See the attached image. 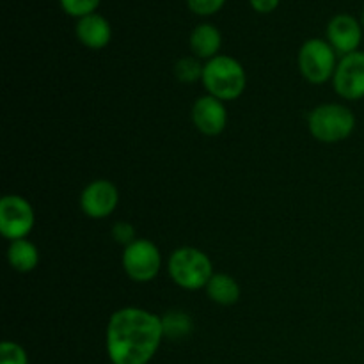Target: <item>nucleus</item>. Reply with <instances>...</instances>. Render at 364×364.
Segmentation results:
<instances>
[{
  "label": "nucleus",
  "instance_id": "obj_1",
  "mask_svg": "<svg viewBox=\"0 0 364 364\" xmlns=\"http://www.w3.org/2000/svg\"><path fill=\"white\" fill-rule=\"evenodd\" d=\"M162 338V318L141 308H123L107 326V352L112 364H148Z\"/></svg>",
  "mask_w": 364,
  "mask_h": 364
},
{
  "label": "nucleus",
  "instance_id": "obj_2",
  "mask_svg": "<svg viewBox=\"0 0 364 364\" xmlns=\"http://www.w3.org/2000/svg\"><path fill=\"white\" fill-rule=\"evenodd\" d=\"M203 84L215 98L237 100L245 89L244 66L230 55H217L205 64Z\"/></svg>",
  "mask_w": 364,
  "mask_h": 364
},
{
  "label": "nucleus",
  "instance_id": "obj_3",
  "mask_svg": "<svg viewBox=\"0 0 364 364\" xmlns=\"http://www.w3.org/2000/svg\"><path fill=\"white\" fill-rule=\"evenodd\" d=\"M169 274L178 287L185 290L206 288L213 277L212 262L196 247H181L171 255Z\"/></svg>",
  "mask_w": 364,
  "mask_h": 364
},
{
  "label": "nucleus",
  "instance_id": "obj_4",
  "mask_svg": "<svg viewBox=\"0 0 364 364\" xmlns=\"http://www.w3.org/2000/svg\"><path fill=\"white\" fill-rule=\"evenodd\" d=\"M309 132L320 142H340L350 137L355 128V117L350 109L338 103L320 105L309 114Z\"/></svg>",
  "mask_w": 364,
  "mask_h": 364
},
{
  "label": "nucleus",
  "instance_id": "obj_5",
  "mask_svg": "<svg viewBox=\"0 0 364 364\" xmlns=\"http://www.w3.org/2000/svg\"><path fill=\"white\" fill-rule=\"evenodd\" d=\"M336 50L320 38L308 39L299 50V70L311 84H323L336 71Z\"/></svg>",
  "mask_w": 364,
  "mask_h": 364
},
{
  "label": "nucleus",
  "instance_id": "obj_6",
  "mask_svg": "<svg viewBox=\"0 0 364 364\" xmlns=\"http://www.w3.org/2000/svg\"><path fill=\"white\" fill-rule=\"evenodd\" d=\"M160 263H162L160 251L151 240L141 238L124 247L123 269L128 277L137 283H148L155 279L160 270Z\"/></svg>",
  "mask_w": 364,
  "mask_h": 364
},
{
  "label": "nucleus",
  "instance_id": "obj_7",
  "mask_svg": "<svg viewBox=\"0 0 364 364\" xmlns=\"http://www.w3.org/2000/svg\"><path fill=\"white\" fill-rule=\"evenodd\" d=\"M34 210L21 196H6L0 201V231L9 240H20L32 231Z\"/></svg>",
  "mask_w": 364,
  "mask_h": 364
},
{
  "label": "nucleus",
  "instance_id": "obj_8",
  "mask_svg": "<svg viewBox=\"0 0 364 364\" xmlns=\"http://www.w3.org/2000/svg\"><path fill=\"white\" fill-rule=\"evenodd\" d=\"M334 89L345 100L364 98V52L343 55L334 71Z\"/></svg>",
  "mask_w": 364,
  "mask_h": 364
},
{
  "label": "nucleus",
  "instance_id": "obj_9",
  "mask_svg": "<svg viewBox=\"0 0 364 364\" xmlns=\"http://www.w3.org/2000/svg\"><path fill=\"white\" fill-rule=\"evenodd\" d=\"M119 201L116 185L109 180H96L84 188L80 196L82 212L91 219H105Z\"/></svg>",
  "mask_w": 364,
  "mask_h": 364
},
{
  "label": "nucleus",
  "instance_id": "obj_10",
  "mask_svg": "<svg viewBox=\"0 0 364 364\" xmlns=\"http://www.w3.org/2000/svg\"><path fill=\"white\" fill-rule=\"evenodd\" d=\"M327 41L338 53L358 52L363 41V25L352 14H336L327 23Z\"/></svg>",
  "mask_w": 364,
  "mask_h": 364
},
{
  "label": "nucleus",
  "instance_id": "obj_11",
  "mask_svg": "<svg viewBox=\"0 0 364 364\" xmlns=\"http://www.w3.org/2000/svg\"><path fill=\"white\" fill-rule=\"evenodd\" d=\"M192 121L205 135H219L226 128L228 114L219 98L201 96L192 107Z\"/></svg>",
  "mask_w": 364,
  "mask_h": 364
},
{
  "label": "nucleus",
  "instance_id": "obj_12",
  "mask_svg": "<svg viewBox=\"0 0 364 364\" xmlns=\"http://www.w3.org/2000/svg\"><path fill=\"white\" fill-rule=\"evenodd\" d=\"M75 32H77L78 41L91 50L105 48L112 39V27H110L109 20L98 13L78 18Z\"/></svg>",
  "mask_w": 364,
  "mask_h": 364
},
{
  "label": "nucleus",
  "instance_id": "obj_13",
  "mask_svg": "<svg viewBox=\"0 0 364 364\" xmlns=\"http://www.w3.org/2000/svg\"><path fill=\"white\" fill-rule=\"evenodd\" d=\"M223 45L220 31L212 23H201L192 31L191 50L198 59H213Z\"/></svg>",
  "mask_w": 364,
  "mask_h": 364
},
{
  "label": "nucleus",
  "instance_id": "obj_14",
  "mask_svg": "<svg viewBox=\"0 0 364 364\" xmlns=\"http://www.w3.org/2000/svg\"><path fill=\"white\" fill-rule=\"evenodd\" d=\"M7 259H9V265L18 272H31L38 267L39 252L34 244L20 238V240L11 242L7 249Z\"/></svg>",
  "mask_w": 364,
  "mask_h": 364
},
{
  "label": "nucleus",
  "instance_id": "obj_15",
  "mask_svg": "<svg viewBox=\"0 0 364 364\" xmlns=\"http://www.w3.org/2000/svg\"><path fill=\"white\" fill-rule=\"evenodd\" d=\"M206 291L208 297L220 306H231L240 299V287L228 274H213L210 283L206 284Z\"/></svg>",
  "mask_w": 364,
  "mask_h": 364
},
{
  "label": "nucleus",
  "instance_id": "obj_16",
  "mask_svg": "<svg viewBox=\"0 0 364 364\" xmlns=\"http://www.w3.org/2000/svg\"><path fill=\"white\" fill-rule=\"evenodd\" d=\"M192 326L194 323H192L191 316L183 311H171L162 318L164 336L174 341L181 340V338H187L192 333Z\"/></svg>",
  "mask_w": 364,
  "mask_h": 364
},
{
  "label": "nucleus",
  "instance_id": "obj_17",
  "mask_svg": "<svg viewBox=\"0 0 364 364\" xmlns=\"http://www.w3.org/2000/svg\"><path fill=\"white\" fill-rule=\"evenodd\" d=\"M203 70L205 66L199 64L198 57H181L174 66V75L183 84H194L196 80L203 78Z\"/></svg>",
  "mask_w": 364,
  "mask_h": 364
},
{
  "label": "nucleus",
  "instance_id": "obj_18",
  "mask_svg": "<svg viewBox=\"0 0 364 364\" xmlns=\"http://www.w3.org/2000/svg\"><path fill=\"white\" fill-rule=\"evenodd\" d=\"M100 2L102 0H59L64 13L73 18H84L87 14L96 13Z\"/></svg>",
  "mask_w": 364,
  "mask_h": 364
},
{
  "label": "nucleus",
  "instance_id": "obj_19",
  "mask_svg": "<svg viewBox=\"0 0 364 364\" xmlns=\"http://www.w3.org/2000/svg\"><path fill=\"white\" fill-rule=\"evenodd\" d=\"M0 364H28V358L18 343L4 341L0 347Z\"/></svg>",
  "mask_w": 364,
  "mask_h": 364
},
{
  "label": "nucleus",
  "instance_id": "obj_20",
  "mask_svg": "<svg viewBox=\"0 0 364 364\" xmlns=\"http://www.w3.org/2000/svg\"><path fill=\"white\" fill-rule=\"evenodd\" d=\"M226 0H187L188 9L198 16H212L224 7Z\"/></svg>",
  "mask_w": 364,
  "mask_h": 364
},
{
  "label": "nucleus",
  "instance_id": "obj_21",
  "mask_svg": "<svg viewBox=\"0 0 364 364\" xmlns=\"http://www.w3.org/2000/svg\"><path fill=\"white\" fill-rule=\"evenodd\" d=\"M112 235L119 244L130 245L132 242H135V231L134 228H132V224L128 223H117L116 226H114Z\"/></svg>",
  "mask_w": 364,
  "mask_h": 364
},
{
  "label": "nucleus",
  "instance_id": "obj_22",
  "mask_svg": "<svg viewBox=\"0 0 364 364\" xmlns=\"http://www.w3.org/2000/svg\"><path fill=\"white\" fill-rule=\"evenodd\" d=\"M249 4H251V7L256 13L269 14L279 7L281 0H249Z\"/></svg>",
  "mask_w": 364,
  "mask_h": 364
},
{
  "label": "nucleus",
  "instance_id": "obj_23",
  "mask_svg": "<svg viewBox=\"0 0 364 364\" xmlns=\"http://www.w3.org/2000/svg\"><path fill=\"white\" fill-rule=\"evenodd\" d=\"M361 25H363V28H364V11H363V16H361Z\"/></svg>",
  "mask_w": 364,
  "mask_h": 364
}]
</instances>
